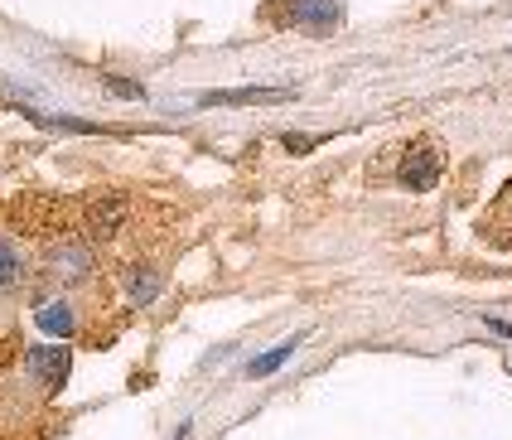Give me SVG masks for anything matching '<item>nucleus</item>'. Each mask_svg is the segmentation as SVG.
<instances>
[{"instance_id":"7","label":"nucleus","mask_w":512,"mask_h":440,"mask_svg":"<svg viewBox=\"0 0 512 440\" xmlns=\"http://www.w3.org/2000/svg\"><path fill=\"white\" fill-rule=\"evenodd\" d=\"M479 233L493 242V247H503V252H512V179L503 184V194L488 204V213H484V228Z\"/></svg>"},{"instance_id":"9","label":"nucleus","mask_w":512,"mask_h":440,"mask_svg":"<svg viewBox=\"0 0 512 440\" xmlns=\"http://www.w3.org/2000/svg\"><path fill=\"white\" fill-rule=\"evenodd\" d=\"M121 281H126V295L136 300V305H150L155 295L165 291V271L150 262H131L126 271H121Z\"/></svg>"},{"instance_id":"8","label":"nucleus","mask_w":512,"mask_h":440,"mask_svg":"<svg viewBox=\"0 0 512 440\" xmlns=\"http://www.w3.org/2000/svg\"><path fill=\"white\" fill-rule=\"evenodd\" d=\"M34 324L44 329V334H54V339H73L78 334V315H73V300H39L34 305Z\"/></svg>"},{"instance_id":"3","label":"nucleus","mask_w":512,"mask_h":440,"mask_svg":"<svg viewBox=\"0 0 512 440\" xmlns=\"http://www.w3.org/2000/svg\"><path fill=\"white\" fill-rule=\"evenodd\" d=\"M44 276H49L54 286H78V281H87V276H92V247H87L83 237H58V242H49Z\"/></svg>"},{"instance_id":"4","label":"nucleus","mask_w":512,"mask_h":440,"mask_svg":"<svg viewBox=\"0 0 512 440\" xmlns=\"http://www.w3.org/2000/svg\"><path fill=\"white\" fill-rule=\"evenodd\" d=\"M131 223V199L126 194H102L83 208V237L87 242H112Z\"/></svg>"},{"instance_id":"14","label":"nucleus","mask_w":512,"mask_h":440,"mask_svg":"<svg viewBox=\"0 0 512 440\" xmlns=\"http://www.w3.org/2000/svg\"><path fill=\"white\" fill-rule=\"evenodd\" d=\"M189 431H194V426H189V421H184V426H179V436H174V440H189Z\"/></svg>"},{"instance_id":"10","label":"nucleus","mask_w":512,"mask_h":440,"mask_svg":"<svg viewBox=\"0 0 512 440\" xmlns=\"http://www.w3.org/2000/svg\"><path fill=\"white\" fill-rule=\"evenodd\" d=\"M295 97L290 88H237V92H203V107H237V102H285Z\"/></svg>"},{"instance_id":"13","label":"nucleus","mask_w":512,"mask_h":440,"mask_svg":"<svg viewBox=\"0 0 512 440\" xmlns=\"http://www.w3.org/2000/svg\"><path fill=\"white\" fill-rule=\"evenodd\" d=\"M281 146L290 150V155H305V150H314V146H319V136H295V131H290V136H285Z\"/></svg>"},{"instance_id":"2","label":"nucleus","mask_w":512,"mask_h":440,"mask_svg":"<svg viewBox=\"0 0 512 440\" xmlns=\"http://www.w3.org/2000/svg\"><path fill=\"white\" fill-rule=\"evenodd\" d=\"M440 170H445V155H440V146H435L430 136H416L411 146L401 150L397 184L416 189V194H426V189H435V184H440Z\"/></svg>"},{"instance_id":"11","label":"nucleus","mask_w":512,"mask_h":440,"mask_svg":"<svg viewBox=\"0 0 512 440\" xmlns=\"http://www.w3.org/2000/svg\"><path fill=\"white\" fill-rule=\"evenodd\" d=\"M295 344H300V339H285V344H281L276 353H266V358H252V363H247V378H266V373H276L285 358L295 353Z\"/></svg>"},{"instance_id":"1","label":"nucleus","mask_w":512,"mask_h":440,"mask_svg":"<svg viewBox=\"0 0 512 440\" xmlns=\"http://www.w3.org/2000/svg\"><path fill=\"white\" fill-rule=\"evenodd\" d=\"M261 15L276 20L281 30H305V34H314V39H324V34H334L343 25L339 0H271Z\"/></svg>"},{"instance_id":"6","label":"nucleus","mask_w":512,"mask_h":440,"mask_svg":"<svg viewBox=\"0 0 512 440\" xmlns=\"http://www.w3.org/2000/svg\"><path fill=\"white\" fill-rule=\"evenodd\" d=\"M29 271H34V262H29L20 233H5V228H0V291H5V295L25 291Z\"/></svg>"},{"instance_id":"12","label":"nucleus","mask_w":512,"mask_h":440,"mask_svg":"<svg viewBox=\"0 0 512 440\" xmlns=\"http://www.w3.org/2000/svg\"><path fill=\"white\" fill-rule=\"evenodd\" d=\"M102 88H112L116 97H141V102H145V88H141V83H126V78H112V73H102Z\"/></svg>"},{"instance_id":"5","label":"nucleus","mask_w":512,"mask_h":440,"mask_svg":"<svg viewBox=\"0 0 512 440\" xmlns=\"http://www.w3.org/2000/svg\"><path fill=\"white\" fill-rule=\"evenodd\" d=\"M25 368L29 378L39 382L49 397H54L58 387L68 382V368H73V358H68V349L58 344V349H49V344H34V349H25Z\"/></svg>"}]
</instances>
